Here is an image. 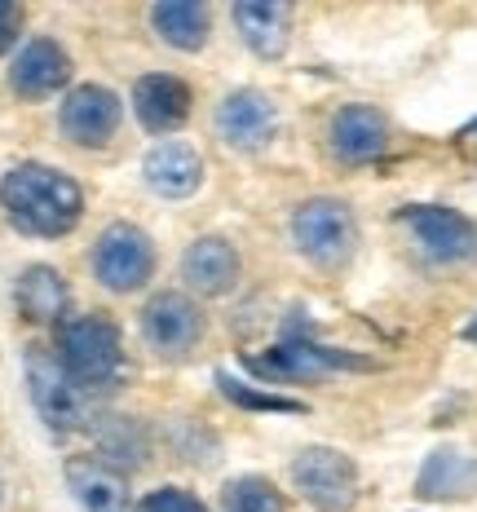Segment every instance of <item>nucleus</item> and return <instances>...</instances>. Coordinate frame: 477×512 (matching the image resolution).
<instances>
[{"mask_svg": "<svg viewBox=\"0 0 477 512\" xmlns=\"http://www.w3.org/2000/svg\"><path fill=\"white\" fill-rule=\"evenodd\" d=\"M0 208L23 234L36 239H62L76 230L84 195L67 173L49 164H18L14 173H5L0 181Z\"/></svg>", "mask_w": 477, "mask_h": 512, "instance_id": "nucleus-1", "label": "nucleus"}, {"mask_svg": "<svg viewBox=\"0 0 477 512\" xmlns=\"http://www.w3.org/2000/svg\"><path fill=\"white\" fill-rule=\"evenodd\" d=\"M58 362L67 367V376L80 384L84 393L102 398V393L120 389L129 376V358H124L120 327L106 314L71 318L58 327Z\"/></svg>", "mask_w": 477, "mask_h": 512, "instance_id": "nucleus-2", "label": "nucleus"}, {"mask_svg": "<svg viewBox=\"0 0 477 512\" xmlns=\"http://www.w3.org/2000/svg\"><path fill=\"white\" fill-rule=\"evenodd\" d=\"M292 239L318 270H345L358 252V221L345 199H305L292 212Z\"/></svg>", "mask_w": 477, "mask_h": 512, "instance_id": "nucleus-3", "label": "nucleus"}, {"mask_svg": "<svg viewBox=\"0 0 477 512\" xmlns=\"http://www.w3.org/2000/svg\"><path fill=\"white\" fill-rule=\"evenodd\" d=\"M27 389H31V402H36L40 420L49 424L53 433H80L89 429L93 420V393H84L76 380L67 376V367L58 362V354H49V349L31 345L27 349Z\"/></svg>", "mask_w": 477, "mask_h": 512, "instance_id": "nucleus-4", "label": "nucleus"}, {"mask_svg": "<svg viewBox=\"0 0 477 512\" xmlns=\"http://www.w3.org/2000/svg\"><path fill=\"white\" fill-rule=\"evenodd\" d=\"M292 486L318 512H349L358 499V464L336 446H305L292 460Z\"/></svg>", "mask_w": 477, "mask_h": 512, "instance_id": "nucleus-5", "label": "nucleus"}, {"mask_svg": "<svg viewBox=\"0 0 477 512\" xmlns=\"http://www.w3.org/2000/svg\"><path fill=\"white\" fill-rule=\"evenodd\" d=\"M252 376L261 380H283V384H301V380H323L332 371H376V362L349 349H327L314 345L310 336H288L283 345H274L265 358H243Z\"/></svg>", "mask_w": 477, "mask_h": 512, "instance_id": "nucleus-6", "label": "nucleus"}, {"mask_svg": "<svg viewBox=\"0 0 477 512\" xmlns=\"http://www.w3.org/2000/svg\"><path fill=\"white\" fill-rule=\"evenodd\" d=\"M398 221L411 230L416 248L429 256L433 265H473L477 261V221L464 217V212L420 204V208H402Z\"/></svg>", "mask_w": 477, "mask_h": 512, "instance_id": "nucleus-7", "label": "nucleus"}, {"mask_svg": "<svg viewBox=\"0 0 477 512\" xmlns=\"http://www.w3.org/2000/svg\"><path fill=\"white\" fill-rule=\"evenodd\" d=\"M93 274L106 292H137L155 274V243L137 226H111L93 243Z\"/></svg>", "mask_w": 477, "mask_h": 512, "instance_id": "nucleus-8", "label": "nucleus"}, {"mask_svg": "<svg viewBox=\"0 0 477 512\" xmlns=\"http://www.w3.org/2000/svg\"><path fill=\"white\" fill-rule=\"evenodd\" d=\"M142 336L159 358H186L204 336V318L199 305L182 292H159L142 309Z\"/></svg>", "mask_w": 477, "mask_h": 512, "instance_id": "nucleus-9", "label": "nucleus"}, {"mask_svg": "<svg viewBox=\"0 0 477 512\" xmlns=\"http://www.w3.org/2000/svg\"><path fill=\"white\" fill-rule=\"evenodd\" d=\"M120 115H124V106L111 89H102V84H80V89H71L67 98H62L58 128L67 142L89 146L93 151V146H106L115 137Z\"/></svg>", "mask_w": 477, "mask_h": 512, "instance_id": "nucleus-10", "label": "nucleus"}, {"mask_svg": "<svg viewBox=\"0 0 477 512\" xmlns=\"http://www.w3.org/2000/svg\"><path fill=\"white\" fill-rule=\"evenodd\" d=\"M279 128V111L261 89H235L217 106V133L235 151H265Z\"/></svg>", "mask_w": 477, "mask_h": 512, "instance_id": "nucleus-11", "label": "nucleus"}, {"mask_svg": "<svg viewBox=\"0 0 477 512\" xmlns=\"http://www.w3.org/2000/svg\"><path fill=\"white\" fill-rule=\"evenodd\" d=\"M327 142H332V155L341 164H371L389 151V120L376 111V106H341L327 124Z\"/></svg>", "mask_w": 477, "mask_h": 512, "instance_id": "nucleus-12", "label": "nucleus"}, {"mask_svg": "<svg viewBox=\"0 0 477 512\" xmlns=\"http://www.w3.org/2000/svg\"><path fill=\"white\" fill-rule=\"evenodd\" d=\"M142 177L159 199H190L204 186V155L190 142H159L142 159Z\"/></svg>", "mask_w": 477, "mask_h": 512, "instance_id": "nucleus-13", "label": "nucleus"}, {"mask_svg": "<svg viewBox=\"0 0 477 512\" xmlns=\"http://www.w3.org/2000/svg\"><path fill=\"white\" fill-rule=\"evenodd\" d=\"M473 495H477V455L438 446L420 464L416 499H424V504H451V499H473Z\"/></svg>", "mask_w": 477, "mask_h": 512, "instance_id": "nucleus-14", "label": "nucleus"}, {"mask_svg": "<svg viewBox=\"0 0 477 512\" xmlns=\"http://www.w3.org/2000/svg\"><path fill=\"white\" fill-rule=\"evenodd\" d=\"M67 76H71V58L45 36L27 40V45L18 49L14 67H9V84H14V93H23V98H49V93H58L62 84H67Z\"/></svg>", "mask_w": 477, "mask_h": 512, "instance_id": "nucleus-15", "label": "nucleus"}, {"mask_svg": "<svg viewBox=\"0 0 477 512\" xmlns=\"http://www.w3.org/2000/svg\"><path fill=\"white\" fill-rule=\"evenodd\" d=\"M235 27L257 58L274 62L288 53L292 40V9L279 5V0H239L235 5Z\"/></svg>", "mask_w": 477, "mask_h": 512, "instance_id": "nucleus-16", "label": "nucleus"}, {"mask_svg": "<svg viewBox=\"0 0 477 512\" xmlns=\"http://www.w3.org/2000/svg\"><path fill=\"white\" fill-rule=\"evenodd\" d=\"M182 274L199 296H226L239 283V252L217 234L195 239L182 256Z\"/></svg>", "mask_w": 477, "mask_h": 512, "instance_id": "nucleus-17", "label": "nucleus"}, {"mask_svg": "<svg viewBox=\"0 0 477 512\" xmlns=\"http://www.w3.org/2000/svg\"><path fill=\"white\" fill-rule=\"evenodd\" d=\"M133 115L151 133H173L190 115V89L177 76H142L133 84Z\"/></svg>", "mask_w": 477, "mask_h": 512, "instance_id": "nucleus-18", "label": "nucleus"}, {"mask_svg": "<svg viewBox=\"0 0 477 512\" xmlns=\"http://www.w3.org/2000/svg\"><path fill=\"white\" fill-rule=\"evenodd\" d=\"M14 301H18V314L27 323H58L71 305V292H67V279L49 265H31V270L18 274L14 283Z\"/></svg>", "mask_w": 477, "mask_h": 512, "instance_id": "nucleus-19", "label": "nucleus"}, {"mask_svg": "<svg viewBox=\"0 0 477 512\" xmlns=\"http://www.w3.org/2000/svg\"><path fill=\"white\" fill-rule=\"evenodd\" d=\"M151 27L164 45L195 53V49L208 45L212 14H208V5H199V0H159L151 9Z\"/></svg>", "mask_w": 477, "mask_h": 512, "instance_id": "nucleus-20", "label": "nucleus"}, {"mask_svg": "<svg viewBox=\"0 0 477 512\" xmlns=\"http://www.w3.org/2000/svg\"><path fill=\"white\" fill-rule=\"evenodd\" d=\"M67 482L89 512H133L129 495H124V477L115 468H106L102 460H89V455L67 460Z\"/></svg>", "mask_w": 477, "mask_h": 512, "instance_id": "nucleus-21", "label": "nucleus"}, {"mask_svg": "<svg viewBox=\"0 0 477 512\" xmlns=\"http://www.w3.org/2000/svg\"><path fill=\"white\" fill-rule=\"evenodd\" d=\"M98 446L106 455V468H142L146 455H151V446H146V429L137 420H102L98 424Z\"/></svg>", "mask_w": 477, "mask_h": 512, "instance_id": "nucleus-22", "label": "nucleus"}, {"mask_svg": "<svg viewBox=\"0 0 477 512\" xmlns=\"http://www.w3.org/2000/svg\"><path fill=\"white\" fill-rule=\"evenodd\" d=\"M217 389H221V398L235 402L243 411H265V415H301L305 411V402L283 398V393H265L257 384H243L230 376V371H217Z\"/></svg>", "mask_w": 477, "mask_h": 512, "instance_id": "nucleus-23", "label": "nucleus"}, {"mask_svg": "<svg viewBox=\"0 0 477 512\" xmlns=\"http://www.w3.org/2000/svg\"><path fill=\"white\" fill-rule=\"evenodd\" d=\"M221 512H283V495L265 477H235L221 490Z\"/></svg>", "mask_w": 477, "mask_h": 512, "instance_id": "nucleus-24", "label": "nucleus"}, {"mask_svg": "<svg viewBox=\"0 0 477 512\" xmlns=\"http://www.w3.org/2000/svg\"><path fill=\"white\" fill-rule=\"evenodd\" d=\"M137 512H208V508H204V499H195L190 490L164 486V490H151V495L137 504Z\"/></svg>", "mask_w": 477, "mask_h": 512, "instance_id": "nucleus-25", "label": "nucleus"}, {"mask_svg": "<svg viewBox=\"0 0 477 512\" xmlns=\"http://www.w3.org/2000/svg\"><path fill=\"white\" fill-rule=\"evenodd\" d=\"M14 36H18V9L9 0H0V53L14 45Z\"/></svg>", "mask_w": 477, "mask_h": 512, "instance_id": "nucleus-26", "label": "nucleus"}, {"mask_svg": "<svg viewBox=\"0 0 477 512\" xmlns=\"http://www.w3.org/2000/svg\"><path fill=\"white\" fill-rule=\"evenodd\" d=\"M464 340H469V345H477V314L469 318V327H464V332H460Z\"/></svg>", "mask_w": 477, "mask_h": 512, "instance_id": "nucleus-27", "label": "nucleus"}, {"mask_svg": "<svg viewBox=\"0 0 477 512\" xmlns=\"http://www.w3.org/2000/svg\"><path fill=\"white\" fill-rule=\"evenodd\" d=\"M464 133H477V120H473V124H464Z\"/></svg>", "mask_w": 477, "mask_h": 512, "instance_id": "nucleus-28", "label": "nucleus"}, {"mask_svg": "<svg viewBox=\"0 0 477 512\" xmlns=\"http://www.w3.org/2000/svg\"><path fill=\"white\" fill-rule=\"evenodd\" d=\"M0 499H5V486H0Z\"/></svg>", "mask_w": 477, "mask_h": 512, "instance_id": "nucleus-29", "label": "nucleus"}]
</instances>
